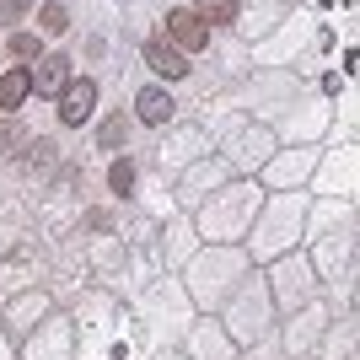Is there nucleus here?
<instances>
[{
  "label": "nucleus",
  "mask_w": 360,
  "mask_h": 360,
  "mask_svg": "<svg viewBox=\"0 0 360 360\" xmlns=\"http://www.w3.org/2000/svg\"><path fill=\"white\" fill-rule=\"evenodd\" d=\"M135 113L146 124H167L172 119V97H167L162 86H140V97H135Z\"/></svg>",
  "instance_id": "obj_5"
},
{
  "label": "nucleus",
  "mask_w": 360,
  "mask_h": 360,
  "mask_svg": "<svg viewBox=\"0 0 360 360\" xmlns=\"http://www.w3.org/2000/svg\"><path fill=\"white\" fill-rule=\"evenodd\" d=\"M65 22H70V16H65V6H44V27H49V32H65Z\"/></svg>",
  "instance_id": "obj_13"
},
{
  "label": "nucleus",
  "mask_w": 360,
  "mask_h": 360,
  "mask_svg": "<svg viewBox=\"0 0 360 360\" xmlns=\"http://www.w3.org/2000/svg\"><path fill=\"white\" fill-rule=\"evenodd\" d=\"M167 32H172V44H178L183 54H199V49L210 44V22H205L199 11H188V6L167 11Z\"/></svg>",
  "instance_id": "obj_1"
},
{
  "label": "nucleus",
  "mask_w": 360,
  "mask_h": 360,
  "mask_svg": "<svg viewBox=\"0 0 360 360\" xmlns=\"http://www.w3.org/2000/svg\"><path fill=\"white\" fill-rule=\"evenodd\" d=\"M27 6H32V0H6V6H0V22H6V27H16V22L27 16Z\"/></svg>",
  "instance_id": "obj_11"
},
{
  "label": "nucleus",
  "mask_w": 360,
  "mask_h": 360,
  "mask_svg": "<svg viewBox=\"0 0 360 360\" xmlns=\"http://www.w3.org/2000/svg\"><path fill=\"white\" fill-rule=\"evenodd\" d=\"M146 65L162 75V81H183V75H188V54H183L172 38H146Z\"/></svg>",
  "instance_id": "obj_2"
},
{
  "label": "nucleus",
  "mask_w": 360,
  "mask_h": 360,
  "mask_svg": "<svg viewBox=\"0 0 360 360\" xmlns=\"http://www.w3.org/2000/svg\"><path fill=\"white\" fill-rule=\"evenodd\" d=\"M194 11L205 16V22H210V27H226V22H231V16H237V0H199Z\"/></svg>",
  "instance_id": "obj_8"
},
{
  "label": "nucleus",
  "mask_w": 360,
  "mask_h": 360,
  "mask_svg": "<svg viewBox=\"0 0 360 360\" xmlns=\"http://www.w3.org/2000/svg\"><path fill=\"white\" fill-rule=\"evenodd\" d=\"M70 86V60L65 54H44L38 70H32V91H44V97H60Z\"/></svg>",
  "instance_id": "obj_4"
},
{
  "label": "nucleus",
  "mask_w": 360,
  "mask_h": 360,
  "mask_svg": "<svg viewBox=\"0 0 360 360\" xmlns=\"http://www.w3.org/2000/svg\"><path fill=\"white\" fill-rule=\"evenodd\" d=\"M97 108V81H70L60 91V124H86Z\"/></svg>",
  "instance_id": "obj_3"
},
{
  "label": "nucleus",
  "mask_w": 360,
  "mask_h": 360,
  "mask_svg": "<svg viewBox=\"0 0 360 360\" xmlns=\"http://www.w3.org/2000/svg\"><path fill=\"white\" fill-rule=\"evenodd\" d=\"M16 146H22V129H16V124H0V156H11Z\"/></svg>",
  "instance_id": "obj_12"
},
{
  "label": "nucleus",
  "mask_w": 360,
  "mask_h": 360,
  "mask_svg": "<svg viewBox=\"0 0 360 360\" xmlns=\"http://www.w3.org/2000/svg\"><path fill=\"white\" fill-rule=\"evenodd\" d=\"M11 60H44V38H38V32H16L11 38Z\"/></svg>",
  "instance_id": "obj_9"
},
{
  "label": "nucleus",
  "mask_w": 360,
  "mask_h": 360,
  "mask_svg": "<svg viewBox=\"0 0 360 360\" xmlns=\"http://www.w3.org/2000/svg\"><path fill=\"white\" fill-rule=\"evenodd\" d=\"M124 135H129V124H124L119 113H113V119H103V129H97V140H103L108 150H119V146H124Z\"/></svg>",
  "instance_id": "obj_10"
},
{
  "label": "nucleus",
  "mask_w": 360,
  "mask_h": 360,
  "mask_svg": "<svg viewBox=\"0 0 360 360\" xmlns=\"http://www.w3.org/2000/svg\"><path fill=\"white\" fill-rule=\"evenodd\" d=\"M108 188H113L119 199H129V194H135V162H124V156H119V162L108 167Z\"/></svg>",
  "instance_id": "obj_7"
},
{
  "label": "nucleus",
  "mask_w": 360,
  "mask_h": 360,
  "mask_svg": "<svg viewBox=\"0 0 360 360\" xmlns=\"http://www.w3.org/2000/svg\"><path fill=\"white\" fill-rule=\"evenodd\" d=\"M32 97V70H11V75H0V108L6 113H16V108Z\"/></svg>",
  "instance_id": "obj_6"
}]
</instances>
